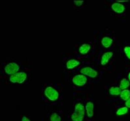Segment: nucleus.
<instances>
[{"label": "nucleus", "mask_w": 130, "mask_h": 121, "mask_svg": "<svg viewBox=\"0 0 130 121\" xmlns=\"http://www.w3.org/2000/svg\"><path fill=\"white\" fill-rule=\"evenodd\" d=\"M85 110L84 107L82 103H77L75 107V112L71 115V119L73 121H83L84 118Z\"/></svg>", "instance_id": "obj_1"}, {"label": "nucleus", "mask_w": 130, "mask_h": 121, "mask_svg": "<svg viewBox=\"0 0 130 121\" xmlns=\"http://www.w3.org/2000/svg\"><path fill=\"white\" fill-rule=\"evenodd\" d=\"M44 95L51 101H56L59 97L58 91L51 86H48L44 90Z\"/></svg>", "instance_id": "obj_2"}, {"label": "nucleus", "mask_w": 130, "mask_h": 121, "mask_svg": "<svg viewBox=\"0 0 130 121\" xmlns=\"http://www.w3.org/2000/svg\"><path fill=\"white\" fill-rule=\"evenodd\" d=\"M27 79V74L25 72H18L10 76L9 81L13 83H23Z\"/></svg>", "instance_id": "obj_3"}, {"label": "nucleus", "mask_w": 130, "mask_h": 121, "mask_svg": "<svg viewBox=\"0 0 130 121\" xmlns=\"http://www.w3.org/2000/svg\"><path fill=\"white\" fill-rule=\"evenodd\" d=\"M20 67L15 62H11L8 64L5 67V71L7 74L10 75H14L19 71Z\"/></svg>", "instance_id": "obj_4"}, {"label": "nucleus", "mask_w": 130, "mask_h": 121, "mask_svg": "<svg viewBox=\"0 0 130 121\" xmlns=\"http://www.w3.org/2000/svg\"><path fill=\"white\" fill-rule=\"evenodd\" d=\"M87 82V78L84 75H75L73 78V83L78 86H84Z\"/></svg>", "instance_id": "obj_5"}, {"label": "nucleus", "mask_w": 130, "mask_h": 121, "mask_svg": "<svg viewBox=\"0 0 130 121\" xmlns=\"http://www.w3.org/2000/svg\"><path fill=\"white\" fill-rule=\"evenodd\" d=\"M80 73L84 75H87L88 77H90L92 78H95L98 76V71L93 69V68L90 67H85V68H82L80 70Z\"/></svg>", "instance_id": "obj_6"}, {"label": "nucleus", "mask_w": 130, "mask_h": 121, "mask_svg": "<svg viewBox=\"0 0 130 121\" xmlns=\"http://www.w3.org/2000/svg\"><path fill=\"white\" fill-rule=\"evenodd\" d=\"M111 7L112 10L117 13H122L125 11V6L118 2H115L112 3Z\"/></svg>", "instance_id": "obj_7"}, {"label": "nucleus", "mask_w": 130, "mask_h": 121, "mask_svg": "<svg viewBox=\"0 0 130 121\" xmlns=\"http://www.w3.org/2000/svg\"><path fill=\"white\" fill-rule=\"evenodd\" d=\"M113 55L112 52H107L103 54L102 57H101V64L103 66L107 64L108 63V62L109 61L111 57Z\"/></svg>", "instance_id": "obj_8"}, {"label": "nucleus", "mask_w": 130, "mask_h": 121, "mask_svg": "<svg viewBox=\"0 0 130 121\" xmlns=\"http://www.w3.org/2000/svg\"><path fill=\"white\" fill-rule=\"evenodd\" d=\"M93 108H94V105L93 103L91 101H89L86 103V113L88 117L91 118L93 116Z\"/></svg>", "instance_id": "obj_9"}, {"label": "nucleus", "mask_w": 130, "mask_h": 121, "mask_svg": "<svg viewBox=\"0 0 130 121\" xmlns=\"http://www.w3.org/2000/svg\"><path fill=\"white\" fill-rule=\"evenodd\" d=\"M80 64V62L78 60L72 59V60H69L66 63V67L69 69H72L75 68V67L78 66Z\"/></svg>", "instance_id": "obj_10"}, {"label": "nucleus", "mask_w": 130, "mask_h": 121, "mask_svg": "<svg viewBox=\"0 0 130 121\" xmlns=\"http://www.w3.org/2000/svg\"><path fill=\"white\" fill-rule=\"evenodd\" d=\"M91 46L89 44H82L81 46L79 47V52L82 54H86L88 52V51L90 50Z\"/></svg>", "instance_id": "obj_11"}, {"label": "nucleus", "mask_w": 130, "mask_h": 121, "mask_svg": "<svg viewBox=\"0 0 130 121\" xmlns=\"http://www.w3.org/2000/svg\"><path fill=\"white\" fill-rule=\"evenodd\" d=\"M112 39L109 37H105L101 40V44L105 48H109L112 43Z\"/></svg>", "instance_id": "obj_12"}, {"label": "nucleus", "mask_w": 130, "mask_h": 121, "mask_svg": "<svg viewBox=\"0 0 130 121\" xmlns=\"http://www.w3.org/2000/svg\"><path fill=\"white\" fill-rule=\"evenodd\" d=\"M120 96V98H122L123 100H124V101H127L129 98H130V90H127V89L123 90L121 92Z\"/></svg>", "instance_id": "obj_13"}, {"label": "nucleus", "mask_w": 130, "mask_h": 121, "mask_svg": "<svg viewBox=\"0 0 130 121\" xmlns=\"http://www.w3.org/2000/svg\"><path fill=\"white\" fill-rule=\"evenodd\" d=\"M130 85L129 81L127 80L126 79H122L121 80L120 84V88L121 90H125L128 88Z\"/></svg>", "instance_id": "obj_14"}, {"label": "nucleus", "mask_w": 130, "mask_h": 121, "mask_svg": "<svg viewBox=\"0 0 130 121\" xmlns=\"http://www.w3.org/2000/svg\"><path fill=\"white\" fill-rule=\"evenodd\" d=\"M121 92H122V90H121L120 87H114V86H112V87H111L109 89V93L112 96L120 95Z\"/></svg>", "instance_id": "obj_15"}, {"label": "nucleus", "mask_w": 130, "mask_h": 121, "mask_svg": "<svg viewBox=\"0 0 130 121\" xmlns=\"http://www.w3.org/2000/svg\"><path fill=\"white\" fill-rule=\"evenodd\" d=\"M128 112V109L127 107H121L120 109H118L116 111V115L118 116H121V115H125Z\"/></svg>", "instance_id": "obj_16"}, {"label": "nucleus", "mask_w": 130, "mask_h": 121, "mask_svg": "<svg viewBox=\"0 0 130 121\" xmlns=\"http://www.w3.org/2000/svg\"><path fill=\"white\" fill-rule=\"evenodd\" d=\"M51 121H61V117L57 113H53L51 116Z\"/></svg>", "instance_id": "obj_17"}, {"label": "nucleus", "mask_w": 130, "mask_h": 121, "mask_svg": "<svg viewBox=\"0 0 130 121\" xmlns=\"http://www.w3.org/2000/svg\"><path fill=\"white\" fill-rule=\"evenodd\" d=\"M124 52H125L127 58L130 59V47H125V48H124Z\"/></svg>", "instance_id": "obj_18"}, {"label": "nucleus", "mask_w": 130, "mask_h": 121, "mask_svg": "<svg viewBox=\"0 0 130 121\" xmlns=\"http://www.w3.org/2000/svg\"><path fill=\"white\" fill-rule=\"evenodd\" d=\"M74 3H75V4L77 5V6L80 7L81 6L82 4H83L84 1H83V0H75V1H74Z\"/></svg>", "instance_id": "obj_19"}, {"label": "nucleus", "mask_w": 130, "mask_h": 121, "mask_svg": "<svg viewBox=\"0 0 130 121\" xmlns=\"http://www.w3.org/2000/svg\"><path fill=\"white\" fill-rule=\"evenodd\" d=\"M125 105L127 108H130V98H129L127 101H125Z\"/></svg>", "instance_id": "obj_20"}, {"label": "nucleus", "mask_w": 130, "mask_h": 121, "mask_svg": "<svg viewBox=\"0 0 130 121\" xmlns=\"http://www.w3.org/2000/svg\"><path fill=\"white\" fill-rule=\"evenodd\" d=\"M22 121H30V120L28 118H27L26 116H23V118L22 119Z\"/></svg>", "instance_id": "obj_21"}, {"label": "nucleus", "mask_w": 130, "mask_h": 121, "mask_svg": "<svg viewBox=\"0 0 130 121\" xmlns=\"http://www.w3.org/2000/svg\"><path fill=\"white\" fill-rule=\"evenodd\" d=\"M128 2V1H126V0H117V2L118 3H122V2Z\"/></svg>", "instance_id": "obj_22"}, {"label": "nucleus", "mask_w": 130, "mask_h": 121, "mask_svg": "<svg viewBox=\"0 0 130 121\" xmlns=\"http://www.w3.org/2000/svg\"><path fill=\"white\" fill-rule=\"evenodd\" d=\"M128 79H129V81H130V72L129 73V75H128Z\"/></svg>", "instance_id": "obj_23"}]
</instances>
